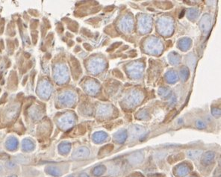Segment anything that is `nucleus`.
Segmentation results:
<instances>
[{"instance_id": "1", "label": "nucleus", "mask_w": 221, "mask_h": 177, "mask_svg": "<svg viewBox=\"0 0 221 177\" xmlns=\"http://www.w3.org/2000/svg\"><path fill=\"white\" fill-rule=\"evenodd\" d=\"M51 91V87L49 85V82H43L38 85V94L41 97L46 98L49 96Z\"/></svg>"}, {"instance_id": "2", "label": "nucleus", "mask_w": 221, "mask_h": 177, "mask_svg": "<svg viewBox=\"0 0 221 177\" xmlns=\"http://www.w3.org/2000/svg\"><path fill=\"white\" fill-rule=\"evenodd\" d=\"M18 141L16 138L14 137H10L6 141V147L8 150H11V151H14L17 148Z\"/></svg>"}, {"instance_id": "3", "label": "nucleus", "mask_w": 221, "mask_h": 177, "mask_svg": "<svg viewBox=\"0 0 221 177\" xmlns=\"http://www.w3.org/2000/svg\"><path fill=\"white\" fill-rule=\"evenodd\" d=\"M89 150L88 149L85 148V147H81V148L78 149L74 153L73 157L76 158H84L87 157L89 155Z\"/></svg>"}, {"instance_id": "4", "label": "nucleus", "mask_w": 221, "mask_h": 177, "mask_svg": "<svg viewBox=\"0 0 221 177\" xmlns=\"http://www.w3.org/2000/svg\"><path fill=\"white\" fill-rule=\"evenodd\" d=\"M35 149V144L32 140L25 139L23 141V150L26 152H30Z\"/></svg>"}, {"instance_id": "5", "label": "nucleus", "mask_w": 221, "mask_h": 177, "mask_svg": "<svg viewBox=\"0 0 221 177\" xmlns=\"http://www.w3.org/2000/svg\"><path fill=\"white\" fill-rule=\"evenodd\" d=\"M46 172L48 174L53 176L55 177H58L61 175V172L57 167H53V166H49L46 168Z\"/></svg>"}, {"instance_id": "6", "label": "nucleus", "mask_w": 221, "mask_h": 177, "mask_svg": "<svg viewBox=\"0 0 221 177\" xmlns=\"http://www.w3.org/2000/svg\"><path fill=\"white\" fill-rule=\"evenodd\" d=\"M17 111H18V108L17 106L14 105L13 107H11L7 111V117H10V118H14L15 116L17 115Z\"/></svg>"}, {"instance_id": "7", "label": "nucleus", "mask_w": 221, "mask_h": 177, "mask_svg": "<svg viewBox=\"0 0 221 177\" xmlns=\"http://www.w3.org/2000/svg\"><path fill=\"white\" fill-rule=\"evenodd\" d=\"M70 149V145L66 143L61 144L59 147V150L61 152V153H66Z\"/></svg>"}, {"instance_id": "8", "label": "nucleus", "mask_w": 221, "mask_h": 177, "mask_svg": "<svg viewBox=\"0 0 221 177\" xmlns=\"http://www.w3.org/2000/svg\"><path fill=\"white\" fill-rule=\"evenodd\" d=\"M201 154V152L197 151V150H193V151H189L188 152V156L191 158H197L199 156V155Z\"/></svg>"}, {"instance_id": "9", "label": "nucleus", "mask_w": 221, "mask_h": 177, "mask_svg": "<svg viewBox=\"0 0 221 177\" xmlns=\"http://www.w3.org/2000/svg\"><path fill=\"white\" fill-rule=\"evenodd\" d=\"M5 166L9 169H14L16 168L17 164L12 161H8L5 163Z\"/></svg>"}, {"instance_id": "10", "label": "nucleus", "mask_w": 221, "mask_h": 177, "mask_svg": "<svg viewBox=\"0 0 221 177\" xmlns=\"http://www.w3.org/2000/svg\"><path fill=\"white\" fill-rule=\"evenodd\" d=\"M3 171H4V167H3L2 164L0 163V174H1V173H2Z\"/></svg>"}, {"instance_id": "11", "label": "nucleus", "mask_w": 221, "mask_h": 177, "mask_svg": "<svg viewBox=\"0 0 221 177\" xmlns=\"http://www.w3.org/2000/svg\"><path fill=\"white\" fill-rule=\"evenodd\" d=\"M79 177H89L86 173H82V174L80 175Z\"/></svg>"}, {"instance_id": "12", "label": "nucleus", "mask_w": 221, "mask_h": 177, "mask_svg": "<svg viewBox=\"0 0 221 177\" xmlns=\"http://www.w3.org/2000/svg\"><path fill=\"white\" fill-rule=\"evenodd\" d=\"M8 177H17V175H10V176H8Z\"/></svg>"}]
</instances>
